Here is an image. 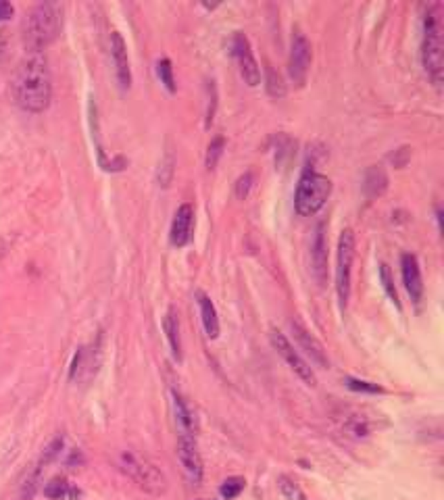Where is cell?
<instances>
[{"mask_svg": "<svg viewBox=\"0 0 444 500\" xmlns=\"http://www.w3.org/2000/svg\"><path fill=\"white\" fill-rule=\"evenodd\" d=\"M346 388L352 390V392H365V394H382L384 392V388L378 386V384L365 382V380H355V378L346 380Z\"/></svg>", "mask_w": 444, "mask_h": 500, "instance_id": "cell-28", "label": "cell"}, {"mask_svg": "<svg viewBox=\"0 0 444 500\" xmlns=\"http://www.w3.org/2000/svg\"><path fill=\"white\" fill-rule=\"evenodd\" d=\"M63 28V7L59 3H40L23 19V44L28 52H42L50 46Z\"/></svg>", "mask_w": 444, "mask_h": 500, "instance_id": "cell-2", "label": "cell"}, {"mask_svg": "<svg viewBox=\"0 0 444 500\" xmlns=\"http://www.w3.org/2000/svg\"><path fill=\"white\" fill-rule=\"evenodd\" d=\"M251 188H253V173L246 171V173L240 175L238 182H236V196H238V198H246L249 192H251Z\"/></svg>", "mask_w": 444, "mask_h": 500, "instance_id": "cell-30", "label": "cell"}, {"mask_svg": "<svg viewBox=\"0 0 444 500\" xmlns=\"http://www.w3.org/2000/svg\"><path fill=\"white\" fill-rule=\"evenodd\" d=\"M7 252H9V244H7L5 238H0V263H3V259L7 257Z\"/></svg>", "mask_w": 444, "mask_h": 500, "instance_id": "cell-33", "label": "cell"}, {"mask_svg": "<svg viewBox=\"0 0 444 500\" xmlns=\"http://www.w3.org/2000/svg\"><path fill=\"white\" fill-rule=\"evenodd\" d=\"M111 58H113L115 78H117L119 88L121 90H129V86H131V67H129V56H127L125 42H123L119 32L111 34Z\"/></svg>", "mask_w": 444, "mask_h": 500, "instance_id": "cell-12", "label": "cell"}, {"mask_svg": "<svg viewBox=\"0 0 444 500\" xmlns=\"http://www.w3.org/2000/svg\"><path fill=\"white\" fill-rule=\"evenodd\" d=\"M44 494L50 498V500H69V498H76L80 492L73 488L67 479L63 477H54L46 483L44 488Z\"/></svg>", "mask_w": 444, "mask_h": 500, "instance_id": "cell-19", "label": "cell"}, {"mask_svg": "<svg viewBox=\"0 0 444 500\" xmlns=\"http://www.w3.org/2000/svg\"><path fill=\"white\" fill-rule=\"evenodd\" d=\"M157 74L161 78V84L173 94L176 92V78H173V67H171V61L169 58H161L157 63Z\"/></svg>", "mask_w": 444, "mask_h": 500, "instance_id": "cell-26", "label": "cell"}, {"mask_svg": "<svg viewBox=\"0 0 444 500\" xmlns=\"http://www.w3.org/2000/svg\"><path fill=\"white\" fill-rule=\"evenodd\" d=\"M311 42L303 32L296 30L292 34L290 42V56H288V76L296 86H305L307 76H309V67H311Z\"/></svg>", "mask_w": 444, "mask_h": 500, "instance_id": "cell-8", "label": "cell"}, {"mask_svg": "<svg viewBox=\"0 0 444 500\" xmlns=\"http://www.w3.org/2000/svg\"><path fill=\"white\" fill-rule=\"evenodd\" d=\"M171 402H173V415H176V423H178V430L180 434H190L194 436L196 432V419H194V413L190 409V404L184 400V396L180 392H171Z\"/></svg>", "mask_w": 444, "mask_h": 500, "instance_id": "cell-16", "label": "cell"}, {"mask_svg": "<svg viewBox=\"0 0 444 500\" xmlns=\"http://www.w3.org/2000/svg\"><path fill=\"white\" fill-rule=\"evenodd\" d=\"M352 263H355V234L352 230H344L338 238V254H336V294H338L340 309H346L350 298Z\"/></svg>", "mask_w": 444, "mask_h": 500, "instance_id": "cell-6", "label": "cell"}, {"mask_svg": "<svg viewBox=\"0 0 444 500\" xmlns=\"http://www.w3.org/2000/svg\"><path fill=\"white\" fill-rule=\"evenodd\" d=\"M173 167H176V157H173L171 151H167L165 157H163V161H161V165H159V175H157L159 186L167 188L171 184V180H173Z\"/></svg>", "mask_w": 444, "mask_h": 500, "instance_id": "cell-23", "label": "cell"}, {"mask_svg": "<svg viewBox=\"0 0 444 500\" xmlns=\"http://www.w3.org/2000/svg\"><path fill=\"white\" fill-rule=\"evenodd\" d=\"M196 303L200 309V319H202V327L207 338L215 340L219 336V317H217V309L213 305V301L204 294V292H196Z\"/></svg>", "mask_w": 444, "mask_h": 500, "instance_id": "cell-17", "label": "cell"}, {"mask_svg": "<svg viewBox=\"0 0 444 500\" xmlns=\"http://www.w3.org/2000/svg\"><path fill=\"white\" fill-rule=\"evenodd\" d=\"M401 275H403V285L407 294L411 296V301L419 303L423 296V277H421L419 261L413 252L401 254Z\"/></svg>", "mask_w": 444, "mask_h": 500, "instance_id": "cell-11", "label": "cell"}, {"mask_svg": "<svg viewBox=\"0 0 444 500\" xmlns=\"http://www.w3.org/2000/svg\"><path fill=\"white\" fill-rule=\"evenodd\" d=\"M421 63L434 86L442 84V5H430L423 15Z\"/></svg>", "mask_w": 444, "mask_h": 500, "instance_id": "cell-3", "label": "cell"}, {"mask_svg": "<svg viewBox=\"0 0 444 500\" xmlns=\"http://www.w3.org/2000/svg\"><path fill=\"white\" fill-rule=\"evenodd\" d=\"M117 465L144 492H151V494H163L165 492L167 479H165L163 471L155 463L148 461L146 457H140L134 450H123L117 459Z\"/></svg>", "mask_w": 444, "mask_h": 500, "instance_id": "cell-5", "label": "cell"}, {"mask_svg": "<svg viewBox=\"0 0 444 500\" xmlns=\"http://www.w3.org/2000/svg\"><path fill=\"white\" fill-rule=\"evenodd\" d=\"M63 444H65V440H63V436H56L46 448H44V453H42V457H40V463L46 467L48 463H52L59 455H61V450H63Z\"/></svg>", "mask_w": 444, "mask_h": 500, "instance_id": "cell-29", "label": "cell"}, {"mask_svg": "<svg viewBox=\"0 0 444 500\" xmlns=\"http://www.w3.org/2000/svg\"><path fill=\"white\" fill-rule=\"evenodd\" d=\"M232 52L238 61V67H240V76L244 80V84H249L251 88L259 86L261 84V69H259V63L253 54V48H251V42L244 34H234V40H232Z\"/></svg>", "mask_w": 444, "mask_h": 500, "instance_id": "cell-10", "label": "cell"}, {"mask_svg": "<svg viewBox=\"0 0 444 500\" xmlns=\"http://www.w3.org/2000/svg\"><path fill=\"white\" fill-rule=\"evenodd\" d=\"M244 477H228L224 483H221V488H219V494H221V498L224 500H234V498H238L240 494H242V490H244Z\"/></svg>", "mask_w": 444, "mask_h": 500, "instance_id": "cell-22", "label": "cell"}, {"mask_svg": "<svg viewBox=\"0 0 444 500\" xmlns=\"http://www.w3.org/2000/svg\"><path fill=\"white\" fill-rule=\"evenodd\" d=\"M163 329H165V336H167V342H169V348L173 352V356L178 361H182V336H180V319H178L176 309H169L165 313Z\"/></svg>", "mask_w": 444, "mask_h": 500, "instance_id": "cell-18", "label": "cell"}, {"mask_svg": "<svg viewBox=\"0 0 444 500\" xmlns=\"http://www.w3.org/2000/svg\"><path fill=\"white\" fill-rule=\"evenodd\" d=\"M13 13H15L13 5H11V3H7V0H0V21H7V19H11V17H13Z\"/></svg>", "mask_w": 444, "mask_h": 500, "instance_id": "cell-31", "label": "cell"}, {"mask_svg": "<svg viewBox=\"0 0 444 500\" xmlns=\"http://www.w3.org/2000/svg\"><path fill=\"white\" fill-rule=\"evenodd\" d=\"M224 149H226V140L221 138V135H217L215 140H211V144H209V149H207V161H204L209 171L217 167L221 155H224Z\"/></svg>", "mask_w": 444, "mask_h": 500, "instance_id": "cell-25", "label": "cell"}, {"mask_svg": "<svg viewBox=\"0 0 444 500\" xmlns=\"http://www.w3.org/2000/svg\"><path fill=\"white\" fill-rule=\"evenodd\" d=\"M290 329H292V334H294V340L299 342V346L311 356V361L315 363V365H319V367H328L330 365V361H328V354H326V350H324V346H321V342L313 336V334H309V329L301 323V321H290Z\"/></svg>", "mask_w": 444, "mask_h": 500, "instance_id": "cell-13", "label": "cell"}, {"mask_svg": "<svg viewBox=\"0 0 444 500\" xmlns=\"http://www.w3.org/2000/svg\"><path fill=\"white\" fill-rule=\"evenodd\" d=\"M380 279H382V285L388 294V298L401 309V303H399V294H397V288H394V279H392V273H390V267L386 263H380Z\"/></svg>", "mask_w": 444, "mask_h": 500, "instance_id": "cell-27", "label": "cell"}, {"mask_svg": "<svg viewBox=\"0 0 444 500\" xmlns=\"http://www.w3.org/2000/svg\"><path fill=\"white\" fill-rule=\"evenodd\" d=\"M13 98L25 113H44L52 98L50 67L42 52H30L13 76Z\"/></svg>", "mask_w": 444, "mask_h": 500, "instance_id": "cell-1", "label": "cell"}, {"mask_svg": "<svg viewBox=\"0 0 444 500\" xmlns=\"http://www.w3.org/2000/svg\"><path fill=\"white\" fill-rule=\"evenodd\" d=\"M192 226H194V208L190 202H184L173 215L171 221V232H169V240L173 246L182 248L190 242L192 238Z\"/></svg>", "mask_w": 444, "mask_h": 500, "instance_id": "cell-15", "label": "cell"}, {"mask_svg": "<svg viewBox=\"0 0 444 500\" xmlns=\"http://www.w3.org/2000/svg\"><path fill=\"white\" fill-rule=\"evenodd\" d=\"M330 194H332L330 177L315 171H305L294 192V210L301 217H311L324 208Z\"/></svg>", "mask_w": 444, "mask_h": 500, "instance_id": "cell-4", "label": "cell"}, {"mask_svg": "<svg viewBox=\"0 0 444 500\" xmlns=\"http://www.w3.org/2000/svg\"><path fill=\"white\" fill-rule=\"evenodd\" d=\"M311 265H313V277L319 285H326L328 281V236H326V224H319L311 242Z\"/></svg>", "mask_w": 444, "mask_h": 500, "instance_id": "cell-14", "label": "cell"}, {"mask_svg": "<svg viewBox=\"0 0 444 500\" xmlns=\"http://www.w3.org/2000/svg\"><path fill=\"white\" fill-rule=\"evenodd\" d=\"M7 54V32H0V61Z\"/></svg>", "mask_w": 444, "mask_h": 500, "instance_id": "cell-32", "label": "cell"}, {"mask_svg": "<svg viewBox=\"0 0 444 500\" xmlns=\"http://www.w3.org/2000/svg\"><path fill=\"white\" fill-rule=\"evenodd\" d=\"M372 175H374L376 180H372L369 175H365V190H367V194H369V196H380V194L386 190L388 177H386V175H384V171H382V169H378V167H372Z\"/></svg>", "mask_w": 444, "mask_h": 500, "instance_id": "cell-21", "label": "cell"}, {"mask_svg": "<svg viewBox=\"0 0 444 500\" xmlns=\"http://www.w3.org/2000/svg\"><path fill=\"white\" fill-rule=\"evenodd\" d=\"M265 90L275 100H279V98L286 96V84H284L282 76L277 74V71L271 65L265 67Z\"/></svg>", "mask_w": 444, "mask_h": 500, "instance_id": "cell-20", "label": "cell"}, {"mask_svg": "<svg viewBox=\"0 0 444 500\" xmlns=\"http://www.w3.org/2000/svg\"><path fill=\"white\" fill-rule=\"evenodd\" d=\"M277 486H279V492H282L288 500H307V496H305V492L301 490V486L296 483L294 479L286 477V475H282V477L277 479Z\"/></svg>", "mask_w": 444, "mask_h": 500, "instance_id": "cell-24", "label": "cell"}, {"mask_svg": "<svg viewBox=\"0 0 444 500\" xmlns=\"http://www.w3.org/2000/svg\"><path fill=\"white\" fill-rule=\"evenodd\" d=\"M178 459L182 463L184 475L192 486H198L202 481L204 475V467H202V459L196 446V438L190 434H180L178 436Z\"/></svg>", "mask_w": 444, "mask_h": 500, "instance_id": "cell-9", "label": "cell"}, {"mask_svg": "<svg viewBox=\"0 0 444 500\" xmlns=\"http://www.w3.org/2000/svg\"><path fill=\"white\" fill-rule=\"evenodd\" d=\"M269 342H271L273 350H275V352L282 356V359H284V363L292 369V373H294L296 378L303 380V382H305L307 386H311V388L317 384L311 365L303 359L301 352L294 348V344L286 338V334H282L279 329L271 327V329H269Z\"/></svg>", "mask_w": 444, "mask_h": 500, "instance_id": "cell-7", "label": "cell"}]
</instances>
